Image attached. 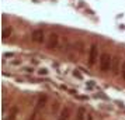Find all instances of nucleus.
<instances>
[{
    "label": "nucleus",
    "mask_w": 125,
    "mask_h": 120,
    "mask_svg": "<svg viewBox=\"0 0 125 120\" xmlns=\"http://www.w3.org/2000/svg\"><path fill=\"white\" fill-rule=\"evenodd\" d=\"M45 103H46V96H41L40 100L37 102V109H38V110H40V109H42L44 106H45Z\"/></svg>",
    "instance_id": "obj_6"
},
{
    "label": "nucleus",
    "mask_w": 125,
    "mask_h": 120,
    "mask_svg": "<svg viewBox=\"0 0 125 120\" xmlns=\"http://www.w3.org/2000/svg\"><path fill=\"white\" fill-rule=\"evenodd\" d=\"M119 61H121L119 58H115V59H114V65H113V67H111V68H113V72H114V74H117V72H118Z\"/></svg>",
    "instance_id": "obj_8"
},
{
    "label": "nucleus",
    "mask_w": 125,
    "mask_h": 120,
    "mask_svg": "<svg viewBox=\"0 0 125 120\" xmlns=\"http://www.w3.org/2000/svg\"><path fill=\"white\" fill-rule=\"evenodd\" d=\"M31 40L37 42V44H42L45 41V31L41 28H37L31 33Z\"/></svg>",
    "instance_id": "obj_3"
},
{
    "label": "nucleus",
    "mask_w": 125,
    "mask_h": 120,
    "mask_svg": "<svg viewBox=\"0 0 125 120\" xmlns=\"http://www.w3.org/2000/svg\"><path fill=\"white\" fill-rule=\"evenodd\" d=\"M87 117V113H86V109L84 107H80L76 113V120H86Z\"/></svg>",
    "instance_id": "obj_5"
},
{
    "label": "nucleus",
    "mask_w": 125,
    "mask_h": 120,
    "mask_svg": "<svg viewBox=\"0 0 125 120\" xmlns=\"http://www.w3.org/2000/svg\"><path fill=\"white\" fill-rule=\"evenodd\" d=\"M3 57H4V59H6V58H13L14 57V54H13V52H4Z\"/></svg>",
    "instance_id": "obj_14"
},
{
    "label": "nucleus",
    "mask_w": 125,
    "mask_h": 120,
    "mask_svg": "<svg viewBox=\"0 0 125 120\" xmlns=\"http://www.w3.org/2000/svg\"><path fill=\"white\" fill-rule=\"evenodd\" d=\"M121 78L125 79V58H124V61H122V64H121Z\"/></svg>",
    "instance_id": "obj_10"
},
{
    "label": "nucleus",
    "mask_w": 125,
    "mask_h": 120,
    "mask_svg": "<svg viewBox=\"0 0 125 120\" xmlns=\"http://www.w3.org/2000/svg\"><path fill=\"white\" fill-rule=\"evenodd\" d=\"M94 86H96V82H94V80H90V82H87V88H91V89H93Z\"/></svg>",
    "instance_id": "obj_15"
},
{
    "label": "nucleus",
    "mask_w": 125,
    "mask_h": 120,
    "mask_svg": "<svg viewBox=\"0 0 125 120\" xmlns=\"http://www.w3.org/2000/svg\"><path fill=\"white\" fill-rule=\"evenodd\" d=\"M13 65H20V61H18V59H16V61H13Z\"/></svg>",
    "instance_id": "obj_16"
},
{
    "label": "nucleus",
    "mask_w": 125,
    "mask_h": 120,
    "mask_svg": "<svg viewBox=\"0 0 125 120\" xmlns=\"http://www.w3.org/2000/svg\"><path fill=\"white\" fill-rule=\"evenodd\" d=\"M11 33H13V28H11V27H4V28H3V38L6 40L9 35H11Z\"/></svg>",
    "instance_id": "obj_7"
},
{
    "label": "nucleus",
    "mask_w": 125,
    "mask_h": 120,
    "mask_svg": "<svg viewBox=\"0 0 125 120\" xmlns=\"http://www.w3.org/2000/svg\"><path fill=\"white\" fill-rule=\"evenodd\" d=\"M58 45H59V35L56 33H51L48 40H46V47L49 50H56Z\"/></svg>",
    "instance_id": "obj_4"
},
{
    "label": "nucleus",
    "mask_w": 125,
    "mask_h": 120,
    "mask_svg": "<svg viewBox=\"0 0 125 120\" xmlns=\"http://www.w3.org/2000/svg\"><path fill=\"white\" fill-rule=\"evenodd\" d=\"M96 97H98V99H105V100H108V97L104 95V93H97Z\"/></svg>",
    "instance_id": "obj_13"
},
{
    "label": "nucleus",
    "mask_w": 125,
    "mask_h": 120,
    "mask_svg": "<svg viewBox=\"0 0 125 120\" xmlns=\"http://www.w3.org/2000/svg\"><path fill=\"white\" fill-rule=\"evenodd\" d=\"M37 74L40 75V76H46V75L49 74V71H48L46 68H40V69H38V72H37Z\"/></svg>",
    "instance_id": "obj_9"
},
{
    "label": "nucleus",
    "mask_w": 125,
    "mask_h": 120,
    "mask_svg": "<svg viewBox=\"0 0 125 120\" xmlns=\"http://www.w3.org/2000/svg\"><path fill=\"white\" fill-rule=\"evenodd\" d=\"M113 55L110 52H101V55L98 58V67L101 72H107L113 67Z\"/></svg>",
    "instance_id": "obj_1"
},
{
    "label": "nucleus",
    "mask_w": 125,
    "mask_h": 120,
    "mask_svg": "<svg viewBox=\"0 0 125 120\" xmlns=\"http://www.w3.org/2000/svg\"><path fill=\"white\" fill-rule=\"evenodd\" d=\"M68 116H69V112H68V110H63L62 114H61V119H59V120H66V119H68Z\"/></svg>",
    "instance_id": "obj_11"
},
{
    "label": "nucleus",
    "mask_w": 125,
    "mask_h": 120,
    "mask_svg": "<svg viewBox=\"0 0 125 120\" xmlns=\"http://www.w3.org/2000/svg\"><path fill=\"white\" fill-rule=\"evenodd\" d=\"M86 120H93V116H91V114H87V119Z\"/></svg>",
    "instance_id": "obj_17"
},
{
    "label": "nucleus",
    "mask_w": 125,
    "mask_h": 120,
    "mask_svg": "<svg viewBox=\"0 0 125 120\" xmlns=\"http://www.w3.org/2000/svg\"><path fill=\"white\" fill-rule=\"evenodd\" d=\"M73 76H74V78H77V79H82V74H79V71H77V69H74V71H73Z\"/></svg>",
    "instance_id": "obj_12"
},
{
    "label": "nucleus",
    "mask_w": 125,
    "mask_h": 120,
    "mask_svg": "<svg viewBox=\"0 0 125 120\" xmlns=\"http://www.w3.org/2000/svg\"><path fill=\"white\" fill-rule=\"evenodd\" d=\"M98 58H100V54H98V45H97L96 42L94 44H91L90 50H89V65L93 67V65H96V62L98 61Z\"/></svg>",
    "instance_id": "obj_2"
}]
</instances>
